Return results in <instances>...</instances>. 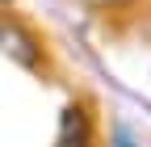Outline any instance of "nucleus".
<instances>
[{
  "label": "nucleus",
  "mask_w": 151,
  "mask_h": 147,
  "mask_svg": "<svg viewBox=\"0 0 151 147\" xmlns=\"http://www.w3.org/2000/svg\"><path fill=\"white\" fill-rule=\"evenodd\" d=\"M0 50L9 59H17L21 67H42V42L9 13H0Z\"/></svg>",
  "instance_id": "obj_1"
},
{
  "label": "nucleus",
  "mask_w": 151,
  "mask_h": 147,
  "mask_svg": "<svg viewBox=\"0 0 151 147\" xmlns=\"http://www.w3.org/2000/svg\"><path fill=\"white\" fill-rule=\"evenodd\" d=\"M55 147H92V118L84 105H67L59 122V143Z\"/></svg>",
  "instance_id": "obj_2"
},
{
  "label": "nucleus",
  "mask_w": 151,
  "mask_h": 147,
  "mask_svg": "<svg viewBox=\"0 0 151 147\" xmlns=\"http://www.w3.org/2000/svg\"><path fill=\"white\" fill-rule=\"evenodd\" d=\"M88 4H118V0H88Z\"/></svg>",
  "instance_id": "obj_3"
}]
</instances>
